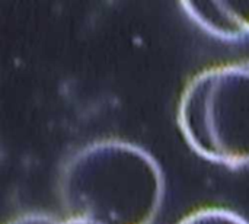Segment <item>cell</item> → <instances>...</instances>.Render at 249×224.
Returning <instances> with one entry per match:
<instances>
[{
	"mask_svg": "<svg viewBox=\"0 0 249 224\" xmlns=\"http://www.w3.org/2000/svg\"><path fill=\"white\" fill-rule=\"evenodd\" d=\"M178 125L203 157L233 168L249 165V60L196 73L181 92Z\"/></svg>",
	"mask_w": 249,
	"mask_h": 224,
	"instance_id": "obj_2",
	"label": "cell"
},
{
	"mask_svg": "<svg viewBox=\"0 0 249 224\" xmlns=\"http://www.w3.org/2000/svg\"><path fill=\"white\" fill-rule=\"evenodd\" d=\"M185 13L207 32L226 38H249V1H182Z\"/></svg>",
	"mask_w": 249,
	"mask_h": 224,
	"instance_id": "obj_3",
	"label": "cell"
},
{
	"mask_svg": "<svg viewBox=\"0 0 249 224\" xmlns=\"http://www.w3.org/2000/svg\"><path fill=\"white\" fill-rule=\"evenodd\" d=\"M177 224H249V222L233 210L212 206L194 210Z\"/></svg>",
	"mask_w": 249,
	"mask_h": 224,
	"instance_id": "obj_4",
	"label": "cell"
},
{
	"mask_svg": "<svg viewBox=\"0 0 249 224\" xmlns=\"http://www.w3.org/2000/svg\"><path fill=\"white\" fill-rule=\"evenodd\" d=\"M7 224H83L77 220L69 219L66 216L57 217L51 214H41V213H31V214H22Z\"/></svg>",
	"mask_w": 249,
	"mask_h": 224,
	"instance_id": "obj_5",
	"label": "cell"
},
{
	"mask_svg": "<svg viewBox=\"0 0 249 224\" xmlns=\"http://www.w3.org/2000/svg\"><path fill=\"white\" fill-rule=\"evenodd\" d=\"M57 192L64 216L83 224H153L165 179L146 149L123 138H101L67 157Z\"/></svg>",
	"mask_w": 249,
	"mask_h": 224,
	"instance_id": "obj_1",
	"label": "cell"
}]
</instances>
